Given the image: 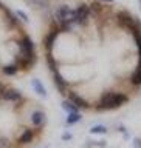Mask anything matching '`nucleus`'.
<instances>
[{
    "label": "nucleus",
    "mask_w": 141,
    "mask_h": 148,
    "mask_svg": "<svg viewBox=\"0 0 141 148\" xmlns=\"http://www.w3.org/2000/svg\"><path fill=\"white\" fill-rule=\"evenodd\" d=\"M129 102V96L126 92L121 91H106L102 92L99 100L96 102L95 110L96 111H110V110H118L123 105H126Z\"/></svg>",
    "instance_id": "obj_1"
},
{
    "label": "nucleus",
    "mask_w": 141,
    "mask_h": 148,
    "mask_svg": "<svg viewBox=\"0 0 141 148\" xmlns=\"http://www.w3.org/2000/svg\"><path fill=\"white\" fill-rule=\"evenodd\" d=\"M2 102L3 103H13V105L19 106L25 102V97L22 96V92L19 90L6 85V88H5L3 92H2Z\"/></svg>",
    "instance_id": "obj_2"
},
{
    "label": "nucleus",
    "mask_w": 141,
    "mask_h": 148,
    "mask_svg": "<svg viewBox=\"0 0 141 148\" xmlns=\"http://www.w3.org/2000/svg\"><path fill=\"white\" fill-rule=\"evenodd\" d=\"M39 131H40V130H37V128H25L16 137V143L19 147L30 145V143L34 142V139H36V136H37V133H39Z\"/></svg>",
    "instance_id": "obj_3"
},
{
    "label": "nucleus",
    "mask_w": 141,
    "mask_h": 148,
    "mask_svg": "<svg viewBox=\"0 0 141 148\" xmlns=\"http://www.w3.org/2000/svg\"><path fill=\"white\" fill-rule=\"evenodd\" d=\"M30 120H31V125L37 130H42L47 125V114L44 110H34L30 116Z\"/></svg>",
    "instance_id": "obj_4"
},
{
    "label": "nucleus",
    "mask_w": 141,
    "mask_h": 148,
    "mask_svg": "<svg viewBox=\"0 0 141 148\" xmlns=\"http://www.w3.org/2000/svg\"><path fill=\"white\" fill-rule=\"evenodd\" d=\"M67 99H68V100H72L79 110H88V108H92L90 102H88L87 99H84L81 94H78L76 91H72V90H70V91L67 92Z\"/></svg>",
    "instance_id": "obj_5"
},
{
    "label": "nucleus",
    "mask_w": 141,
    "mask_h": 148,
    "mask_svg": "<svg viewBox=\"0 0 141 148\" xmlns=\"http://www.w3.org/2000/svg\"><path fill=\"white\" fill-rule=\"evenodd\" d=\"M51 77H53V82H54L56 88H58V91H59L62 96H67V92L70 91V90H68L70 83H68L67 79H65L59 71H58V73H53V74H51Z\"/></svg>",
    "instance_id": "obj_6"
},
{
    "label": "nucleus",
    "mask_w": 141,
    "mask_h": 148,
    "mask_svg": "<svg viewBox=\"0 0 141 148\" xmlns=\"http://www.w3.org/2000/svg\"><path fill=\"white\" fill-rule=\"evenodd\" d=\"M129 83L133 88H140L141 86V65L137 63L133 66V69L129 73Z\"/></svg>",
    "instance_id": "obj_7"
},
{
    "label": "nucleus",
    "mask_w": 141,
    "mask_h": 148,
    "mask_svg": "<svg viewBox=\"0 0 141 148\" xmlns=\"http://www.w3.org/2000/svg\"><path fill=\"white\" fill-rule=\"evenodd\" d=\"M19 73H20V68H19L16 63L5 65V66H2V69H0V74H2V76H6V77H14V76H17Z\"/></svg>",
    "instance_id": "obj_8"
},
{
    "label": "nucleus",
    "mask_w": 141,
    "mask_h": 148,
    "mask_svg": "<svg viewBox=\"0 0 141 148\" xmlns=\"http://www.w3.org/2000/svg\"><path fill=\"white\" fill-rule=\"evenodd\" d=\"M31 85H33V88H34V91L37 92V96H40V97H47V96H48V92H47L44 83H42L39 79H33Z\"/></svg>",
    "instance_id": "obj_9"
},
{
    "label": "nucleus",
    "mask_w": 141,
    "mask_h": 148,
    "mask_svg": "<svg viewBox=\"0 0 141 148\" xmlns=\"http://www.w3.org/2000/svg\"><path fill=\"white\" fill-rule=\"evenodd\" d=\"M60 106H62V110L67 111L68 114H70V113H79V111H81L72 100H68V99H64L62 102H60Z\"/></svg>",
    "instance_id": "obj_10"
},
{
    "label": "nucleus",
    "mask_w": 141,
    "mask_h": 148,
    "mask_svg": "<svg viewBox=\"0 0 141 148\" xmlns=\"http://www.w3.org/2000/svg\"><path fill=\"white\" fill-rule=\"evenodd\" d=\"M81 120H82L81 113H70L67 116V119H65V125H67V127H73V125H76L78 122H81Z\"/></svg>",
    "instance_id": "obj_11"
},
{
    "label": "nucleus",
    "mask_w": 141,
    "mask_h": 148,
    "mask_svg": "<svg viewBox=\"0 0 141 148\" xmlns=\"http://www.w3.org/2000/svg\"><path fill=\"white\" fill-rule=\"evenodd\" d=\"M109 130H107V127H104V125H95V127L90 128V133L92 134H106Z\"/></svg>",
    "instance_id": "obj_12"
},
{
    "label": "nucleus",
    "mask_w": 141,
    "mask_h": 148,
    "mask_svg": "<svg viewBox=\"0 0 141 148\" xmlns=\"http://www.w3.org/2000/svg\"><path fill=\"white\" fill-rule=\"evenodd\" d=\"M0 148H13L11 139L6 136H0Z\"/></svg>",
    "instance_id": "obj_13"
},
{
    "label": "nucleus",
    "mask_w": 141,
    "mask_h": 148,
    "mask_svg": "<svg viewBox=\"0 0 141 148\" xmlns=\"http://www.w3.org/2000/svg\"><path fill=\"white\" fill-rule=\"evenodd\" d=\"M16 16H17L19 18H20L22 22H25V23L30 22V18H28V16H26V14L23 12V11H16Z\"/></svg>",
    "instance_id": "obj_14"
},
{
    "label": "nucleus",
    "mask_w": 141,
    "mask_h": 148,
    "mask_svg": "<svg viewBox=\"0 0 141 148\" xmlns=\"http://www.w3.org/2000/svg\"><path fill=\"white\" fill-rule=\"evenodd\" d=\"M72 137H73V134L68 133V131L62 134V140H72Z\"/></svg>",
    "instance_id": "obj_15"
},
{
    "label": "nucleus",
    "mask_w": 141,
    "mask_h": 148,
    "mask_svg": "<svg viewBox=\"0 0 141 148\" xmlns=\"http://www.w3.org/2000/svg\"><path fill=\"white\" fill-rule=\"evenodd\" d=\"M133 147L135 148H141V137H135L133 139Z\"/></svg>",
    "instance_id": "obj_16"
},
{
    "label": "nucleus",
    "mask_w": 141,
    "mask_h": 148,
    "mask_svg": "<svg viewBox=\"0 0 141 148\" xmlns=\"http://www.w3.org/2000/svg\"><path fill=\"white\" fill-rule=\"evenodd\" d=\"M99 2L106 3V5H113V0H99Z\"/></svg>",
    "instance_id": "obj_17"
},
{
    "label": "nucleus",
    "mask_w": 141,
    "mask_h": 148,
    "mask_svg": "<svg viewBox=\"0 0 141 148\" xmlns=\"http://www.w3.org/2000/svg\"><path fill=\"white\" fill-rule=\"evenodd\" d=\"M138 3H140V8H141V0H138Z\"/></svg>",
    "instance_id": "obj_18"
}]
</instances>
